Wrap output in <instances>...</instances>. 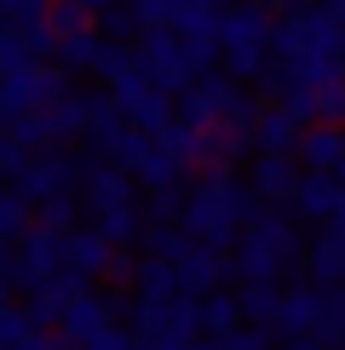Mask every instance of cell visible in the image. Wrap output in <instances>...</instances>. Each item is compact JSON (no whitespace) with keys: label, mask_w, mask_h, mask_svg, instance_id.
I'll return each instance as SVG.
<instances>
[{"label":"cell","mask_w":345,"mask_h":350,"mask_svg":"<svg viewBox=\"0 0 345 350\" xmlns=\"http://www.w3.org/2000/svg\"><path fill=\"white\" fill-rule=\"evenodd\" d=\"M64 265H69V275H104L110 270V241L98 236V230L64 236Z\"/></svg>","instance_id":"obj_7"},{"label":"cell","mask_w":345,"mask_h":350,"mask_svg":"<svg viewBox=\"0 0 345 350\" xmlns=\"http://www.w3.org/2000/svg\"><path fill=\"white\" fill-rule=\"evenodd\" d=\"M253 133H259V144H265V155H294L299 138H305V121L277 104V109H265V115L253 121Z\"/></svg>","instance_id":"obj_6"},{"label":"cell","mask_w":345,"mask_h":350,"mask_svg":"<svg viewBox=\"0 0 345 350\" xmlns=\"http://www.w3.org/2000/svg\"><path fill=\"white\" fill-rule=\"evenodd\" d=\"M316 115H322V121H345V81L316 86Z\"/></svg>","instance_id":"obj_14"},{"label":"cell","mask_w":345,"mask_h":350,"mask_svg":"<svg viewBox=\"0 0 345 350\" xmlns=\"http://www.w3.org/2000/svg\"><path fill=\"white\" fill-rule=\"evenodd\" d=\"M86 201H92V213H98V236H104L110 247L138 236L133 189H127V178H121L115 167H92V178H86Z\"/></svg>","instance_id":"obj_3"},{"label":"cell","mask_w":345,"mask_h":350,"mask_svg":"<svg viewBox=\"0 0 345 350\" xmlns=\"http://www.w3.org/2000/svg\"><path fill=\"white\" fill-rule=\"evenodd\" d=\"M294 155H299L305 172H345V133H334V126H311Z\"/></svg>","instance_id":"obj_5"},{"label":"cell","mask_w":345,"mask_h":350,"mask_svg":"<svg viewBox=\"0 0 345 350\" xmlns=\"http://www.w3.org/2000/svg\"><path fill=\"white\" fill-rule=\"evenodd\" d=\"M253 189H259L265 201L294 196V189H299V167L288 161V155H259V167H253Z\"/></svg>","instance_id":"obj_9"},{"label":"cell","mask_w":345,"mask_h":350,"mask_svg":"<svg viewBox=\"0 0 345 350\" xmlns=\"http://www.w3.org/2000/svg\"><path fill=\"white\" fill-rule=\"evenodd\" d=\"M242 213H248V196H242L225 172H207V184H201L190 196V207H184V236L207 241V247H225L230 236H236Z\"/></svg>","instance_id":"obj_1"},{"label":"cell","mask_w":345,"mask_h":350,"mask_svg":"<svg viewBox=\"0 0 345 350\" xmlns=\"http://www.w3.org/2000/svg\"><path fill=\"white\" fill-rule=\"evenodd\" d=\"M98 333H110V304H98V299H75L64 310V339H75V345H92Z\"/></svg>","instance_id":"obj_8"},{"label":"cell","mask_w":345,"mask_h":350,"mask_svg":"<svg viewBox=\"0 0 345 350\" xmlns=\"http://www.w3.org/2000/svg\"><path fill=\"white\" fill-rule=\"evenodd\" d=\"M23 218H29V201L18 196V189H0V241H12L23 230Z\"/></svg>","instance_id":"obj_13"},{"label":"cell","mask_w":345,"mask_h":350,"mask_svg":"<svg viewBox=\"0 0 345 350\" xmlns=\"http://www.w3.org/2000/svg\"><path fill=\"white\" fill-rule=\"evenodd\" d=\"M23 161H29V150H23V144L12 138V133H0V172H12V178H18Z\"/></svg>","instance_id":"obj_15"},{"label":"cell","mask_w":345,"mask_h":350,"mask_svg":"<svg viewBox=\"0 0 345 350\" xmlns=\"http://www.w3.org/2000/svg\"><path fill=\"white\" fill-rule=\"evenodd\" d=\"M52 0H0V29H35L47 23Z\"/></svg>","instance_id":"obj_10"},{"label":"cell","mask_w":345,"mask_h":350,"mask_svg":"<svg viewBox=\"0 0 345 350\" xmlns=\"http://www.w3.org/2000/svg\"><path fill=\"white\" fill-rule=\"evenodd\" d=\"M270 23L265 6H236L219 18V46H225V64L230 75H265V46H270Z\"/></svg>","instance_id":"obj_2"},{"label":"cell","mask_w":345,"mask_h":350,"mask_svg":"<svg viewBox=\"0 0 345 350\" xmlns=\"http://www.w3.org/2000/svg\"><path fill=\"white\" fill-rule=\"evenodd\" d=\"M294 253H299V241L282 218H259V224L242 230V275L248 282H277L294 265Z\"/></svg>","instance_id":"obj_4"},{"label":"cell","mask_w":345,"mask_h":350,"mask_svg":"<svg viewBox=\"0 0 345 350\" xmlns=\"http://www.w3.org/2000/svg\"><path fill=\"white\" fill-rule=\"evenodd\" d=\"M248 6H259V0H248Z\"/></svg>","instance_id":"obj_16"},{"label":"cell","mask_w":345,"mask_h":350,"mask_svg":"<svg viewBox=\"0 0 345 350\" xmlns=\"http://www.w3.org/2000/svg\"><path fill=\"white\" fill-rule=\"evenodd\" d=\"M236 316H242V299H207V310H201V327L230 339L236 333Z\"/></svg>","instance_id":"obj_11"},{"label":"cell","mask_w":345,"mask_h":350,"mask_svg":"<svg viewBox=\"0 0 345 350\" xmlns=\"http://www.w3.org/2000/svg\"><path fill=\"white\" fill-rule=\"evenodd\" d=\"M35 57H29V40L23 29H0V75H12V69H29Z\"/></svg>","instance_id":"obj_12"}]
</instances>
